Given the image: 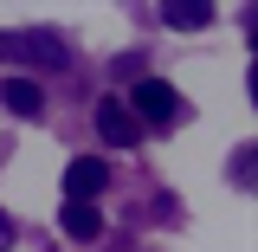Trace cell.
<instances>
[{
    "label": "cell",
    "mask_w": 258,
    "mask_h": 252,
    "mask_svg": "<svg viewBox=\"0 0 258 252\" xmlns=\"http://www.w3.org/2000/svg\"><path fill=\"white\" fill-rule=\"evenodd\" d=\"M123 110L136 117V123H149V129H174L181 91H174L168 78H136V97H123Z\"/></svg>",
    "instance_id": "1"
},
{
    "label": "cell",
    "mask_w": 258,
    "mask_h": 252,
    "mask_svg": "<svg viewBox=\"0 0 258 252\" xmlns=\"http://www.w3.org/2000/svg\"><path fill=\"white\" fill-rule=\"evenodd\" d=\"M0 59H32V65L64 71L71 52H64V39H52V32H7V39H0Z\"/></svg>",
    "instance_id": "2"
},
{
    "label": "cell",
    "mask_w": 258,
    "mask_h": 252,
    "mask_svg": "<svg viewBox=\"0 0 258 252\" xmlns=\"http://www.w3.org/2000/svg\"><path fill=\"white\" fill-rule=\"evenodd\" d=\"M97 136L110 149H136V117L123 110V97H97Z\"/></svg>",
    "instance_id": "3"
},
{
    "label": "cell",
    "mask_w": 258,
    "mask_h": 252,
    "mask_svg": "<svg viewBox=\"0 0 258 252\" xmlns=\"http://www.w3.org/2000/svg\"><path fill=\"white\" fill-rule=\"evenodd\" d=\"M110 188V162H97V156H78L71 168H64V200H91V194Z\"/></svg>",
    "instance_id": "4"
},
{
    "label": "cell",
    "mask_w": 258,
    "mask_h": 252,
    "mask_svg": "<svg viewBox=\"0 0 258 252\" xmlns=\"http://www.w3.org/2000/svg\"><path fill=\"white\" fill-rule=\"evenodd\" d=\"M58 226L71 233V239H97V233H103V214H97L91 200H64V207H58Z\"/></svg>",
    "instance_id": "5"
},
{
    "label": "cell",
    "mask_w": 258,
    "mask_h": 252,
    "mask_svg": "<svg viewBox=\"0 0 258 252\" xmlns=\"http://www.w3.org/2000/svg\"><path fill=\"white\" fill-rule=\"evenodd\" d=\"M0 97H7V110H13V117H39V110H45V91H39L32 78H7Z\"/></svg>",
    "instance_id": "6"
},
{
    "label": "cell",
    "mask_w": 258,
    "mask_h": 252,
    "mask_svg": "<svg viewBox=\"0 0 258 252\" xmlns=\"http://www.w3.org/2000/svg\"><path fill=\"white\" fill-rule=\"evenodd\" d=\"M161 20H168V26H181V32H200L207 20H213V7H168Z\"/></svg>",
    "instance_id": "7"
},
{
    "label": "cell",
    "mask_w": 258,
    "mask_h": 252,
    "mask_svg": "<svg viewBox=\"0 0 258 252\" xmlns=\"http://www.w3.org/2000/svg\"><path fill=\"white\" fill-rule=\"evenodd\" d=\"M252 149H258V142H239V156H232V181H239V188H252V175H258Z\"/></svg>",
    "instance_id": "8"
},
{
    "label": "cell",
    "mask_w": 258,
    "mask_h": 252,
    "mask_svg": "<svg viewBox=\"0 0 258 252\" xmlns=\"http://www.w3.org/2000/svg\"><path fill=\"white\" fill-rule=\"evenodd\" d=\"M13 246V220H7V207H0V252Z\"/></svg>",
    "instance_id": "9"
}]
</instances>
